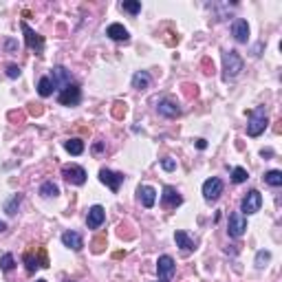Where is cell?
<instances>
[{"label":"cell","instance_id":"6da1fadb","mask_svg":"<svg viewBox=\"0 0 282 282\" xmlns=\"http://www.w3.org/2000/svg\"><path fill=\"white\" fill-rule=\"evenodd\" d=\"M245 69V62L243 58L238 55V51H223V77L225 80H234V77H238L243 73Z\"/></svg>","mask_w":282,"mask_h":282},{"label":"cell","instance_id":"7a4b0ae2","mask_svg":"<svg viewBox=\"0 0 282 282\" xmlns=\"http://www.w3.org/2000/svg\"><path fill=\"white\" fill-rule=\"evenodd\" d=\"M267 108L258 106L254 110H249V124H247V135L249 137H260L267 130Z\"/></svg>","mask_w":282,"mask_h":282},{"label":"cell","instance_id":"3957f363","mask_svg":"<svg viewBox=\"0 0 282 282\" xmlns=\"http://www.w3.org/2000/svg\"><path fill=\"white\" fill-rule=\"evenodd\" d=\"M223 190H225V185H223V181H220L218 177L207 179V181L203 183V199H205L207 203L218 201L220 194H223Z\"/></svg>","mask_w":282,"mask_h":282},{"label":"cell","instance_id":"277c9868","mask_svg":"<svg viewBox=\"0 0 282 282\" xmlns=\"http://www.w3.org/2000/svg\"><path fill=\"white\" fill-rule=\"evenodd\" d=\"M175 271H177V262H175V258L172 256H159V260H157V273H159V280H163V282H170L172 278H175Z\"/></svg>","mask_w":282,"mask_h":282},{"label":"cell","instance_id":"5b68a950","mask_svg":"<svg viewBox=\"0 0 282 282\" xmlns=\"http://www.w3.org/2000/svg\"><path fill=\"white\" fill-rule=\"evenodd\" d=\"M260 207H262V194L258 190H249L241 203V214H247V216L256 214L260 212Z\"/></svg>","mask_w":282,"mask_h":282},{"label":"cell","instance_id":"8992f818","mask_svg":"<svg viewBox=\"0 0 282 282\" xmlns=\"http://www.w3.org/2000/svg\"><path fill=\"white\" fill-rule=\"evenodd\" d=\"M58 101L62 106H77L82 101V88L77 84H69L67 88L58 93Z\"/></svg>","mask_w":282,"mask_h":282},{"label":"cell","instance_id":"52a82bcc","mask_svg":"<svg viewBox=\"0 0 282 282\" xmlns=\"http://www.w3.org/2000/svg\"><path fill=\"white\" fill-rule=\"evenodd\" d=\"M245 230H247V218H245V214L232 212L230 220H227V234H230L232 238H241L245 234Z\"/></svg>","mask_w":282,"mask_h":282},{"label":"cell","instance_id":"ba28073f","mask_svg":"<svg viewBox=\"0 0 282 282\" xmlns=\"http://www.w3.org/2000/svg\"><path fill=\"white\" fill-rule=\"evenodd\" d=\"M124 175L122 172H112V170H108V167H101L99 170V181L106 185L110 192H119V188H122V183H124Z\"/></svg>","mask_w":282,"mask_h":282},{"label":"cell","instance_id":"9c48e42d","mask_svg":"<svg viewBox=\"0 0 282 282\" xmlns=\"http://www.w3.org/2000/svg\"><path fill=\"white\" fill-rule=\"evenodd\" d=\"M20 27H22V33H25V44L29 46V49H33V51L40 55V53L44 51V38H42L40 33H35L33 29L27 25V22H22Z\"/></svg>","mask_w":282,"mask_h":282},{"label":"cell","instance_id":"30bf717a","mask_svg":"<svg viewBox=\"0 0 282 282\" xmlns=\"http://www.w3.org/2000/svg\"><path fill=\"white\" fill-rule=\"evenodd\" d=\"M62 177L67 179L71 185H84L86 183V170H84L82 165H75V163L64 165L62 167Z\"/></svg>","mask_w":282,"mask_h":282},{"label":"cell","instance_id":"8fae6325","mask_svg":"<svg viewBox=\"0 0 282 282\" xmlns=\"http://www.w3.org/2000/svg\"><path fill=\"white\" fill-rule=\"evenodd\" d=\"M49 77H51L53 86H55L58 91H62V88H67L69 84H73V77H71V71H69L67 67H53Z\"/></svg>","mask_w":282,"mask_h":282},{"label":"cell","instance_id":"7c38bea8","mask_svg":"<svg viewBox=\"0 0 282 282\" xmlns=\"http://www.w3.org/2000/svg\"><path fill=\"white\" fill-rule=\"evenodd\" d=\"M183 203V196L177 192V188H172V185H165L163 188V194H161V205L165 209H175Z\"/></svg>","mask_w":282,"mask_h":282},{"label":"cell","instance_id":"4fadbf2b","mask_svg":"<svg viewBox=\"0 0 282 282\" xmlns=\"http://www.w3.org/2000/svg\"><path fill=\"white\" fill-rule=\"evenodd\" d=\"M104 220H106V209L101 205H93L88 209V216H86L88 230H99V227L104 225Z\"/></svg>","mask_w":282,"mask_h":282},{"label":"cell","instance_id":"5bb4252c","mask_svg":"<svg viewBox=\"0 0 282 282\" xmlns=\"http://www.w3.org/2000/svg\"><path fill=\"white\" fill-rule=\"evenodd\" d=\"M232 35H234V40H236V42L247 44V40H249V25H247V20L236 18V20L232 22Z\"/></svg>","mask_w":282,"mask_h":282},{"label":"cell","instance_id":"9a60e30c","mask_svg":"<svg viewBox=\"0 0 282 282\" xmlns=\"http://www.w3.org/2000/svg\"><path fill=\"white\" fill-rule=\"evenodd\" d=\"M157 110H159L161 117H167V119H175V117L181 115V108H179V104L175 99H170V97L161 99L159 106H157Z\"/></svg>","mask_w":282,"mask_h":282},{"label":"cell","instance_id":"2e32d148","mask_svg":"<svg viewBox=\"0 0 282 282\" xmlns=\"http://www.w3.org/2000/svg\"><path fill=\"white\" fill-rule=\"evenodd\" d=\"M137 196H139L141 205L143 207H154V203H157V190L152 188V185H139L137 188Z\"/></svg>","mask_w":282,"mask_h":282},{"label":"cell","instance_id":"e0dca14e","mask_svg":"<svg viewBox=\"0 0 282 282\" xmlns=\"http://www.w3.org/2000/svg\"><path fill=\"white\" fill-rule=\"evenodd\" d=\"M106 35H108L110 40H115V42H128V40H130L128 29H126L124 25H119V22H112V25H108Z\"/></svg>","mask_w":282,"mask_h":282},{"label":"cell","instance_id":"ac0fdd59","mask_svg":"<svg viewBox=\"0 0 282 282\" xmlns=\"http://www.w3.org/2000/svg\"><path fill=\"white\" fill-rule=\"evenodd\" d=\"M62 243H64V247H69L73 251H82L84 249V238L77 232H64L62 234Z\"/></svg>","mask_w":282,"mask_h":282},{"label":"cell","instance_id":"d6986e66","mask_svg":"<svg viewBox=\"0 0 282 282\" xmlns=\"http://www.w3.org/2000/svg\"><path fill=\"white\" fill-rule=\"evenodd\" d=\"M175 241H177V247H181L183 254H192V251L196 249V243L192 241V238H190L183 230H179V232L175 234Z\"/></svg>","mask_w":282,"mask_h":282},{"label":"cell","instance_id":"ffe728a7","mask_svg":"<svg viewBox=\"0 0 282 282\" xmlns=\"http://www.w3.org/2000/svg\"><path fill=\"white\" fill-rule=\"evenodd\" d=\"M150 82H152V77H150L148 71H137L133 75V88L135 91H146L150 88Z\"/></svg>","mask_w":282,"mask_h":282},{"label":"cell","instance_id":"44dd1931","mask_svg":"<svg viewBox=\"0 0 282 282\" xmlns=\"http://www.w3.org/2000/svg\"><path fill=\"white\" fill-rule=\"evenodd\" d=\"M53 91H55V86H53L51 77L49 75L40 77V82H38V95H40V97H51Z\"/></svg>","mask_w":282,"mask_h":282},{"label":"cell","instance_id":"7402d4cb","mask_svg":"<svg viewBox=\"0 0 282 282\" xmlns=\"http://www.w3.org/2000/svg\"><path fill=\"white\" fill-rule=\"evenodd\" d=\"M40 194L44 196V199H55V196L60 194V188L53 181H44L40 185Z\"/></svg>","mask_w":282,"mask_h":282},{"label":"cell","instance_id":"603a6c76","mask_svg":"<svg viewBox=\"0 0 282 282\" xmlns=\"http://www.w3.org/2000/svg\"><path fill=\"white\" fill-rule=\"evenodd\" d=\"M20 203H22V194L18 192V194H14L7 203H5V212H7V216H16L18 214V207H20Z\"/></svg>","mask_w":282,"mask_h":282},{"label":"cell","instance_id":"cb8c5ba5","mask_svg":"<svg viewBox=\"0 0 282 282\" xmlns=\"http://www.w3.org/2000/svg\"><path fill=\"white\" fill-rule=\"evenodd\" d=\"M64 150L71 152L73 157H80L84 152V141L82 139H69V141H64Z\"/></svg>","mask_w":282,"mask_h":282},{"label":"cell","instance_id":"d4e9b609","mask_svg":"<svg viewBox=\"0 0 282 282\" xmlns=\"http://www.w3.org/2000/svg\"><path fill=\"white\" fill-rule=\"evenodd\" d=\"M265 183L267 185H271V188H280L282 185V172L280 170H269V172H265Z\"/></svg>","mask_w":282,"mask_h":282},{"label":"cell","instance_id":"484cf974","mask_svg":"<svg viewBox=\"0 0 282 282\" xmlns=\"http://www.w3.org/2000/svg\"><path fill=\"white\" fill-rule=\"evenodd\" d=\"M119 7H122V11H128L130 16H137L141 11V3L139 0H124Z\"/></svg>","mask_w":282,"mask_h":282},{"label":"cell","instance_id":"4316f807","mask_svg":"<svg viewBox=\"0 0 282 282\" xmlns=\"http://www.w3.org/2000/svg\"><path fill=\"white\" fill-rule=\"evenodd\" d=\"M269 260H271V251H265V249H260L256 254V260H254V265L258 269H265L269 265Z\"/></svg>","mask_w":282,"mask_h":282},{"label":"cell","instance_id":"83f0119b","mask_svg":"<svg viewBox=\"0 0 282 282\" xmlns=\"http://www.w3.org/2000/svg\"><path fill=\"white\" fill-rule=\"evenodd\" d=\"M247 179H249V175H247V170H245V167L238 165V167H234V170H232V181L234 183H245Z\"/></svg>","mask_w":282,"mask_h":282},{"label":"cell","instance_id":"f1b7e54d","mask_svg":"<svg viewBox=\"0 0 282 282\" xmlns=\"http://www.w3.org/2000/svg\"><path fill=\"white\" fill-rule=\"evenodd\" d=\"M25 265H27V271H29V273H33L35 269L40 267V262H38V258H35V256L31 254V251H27V254H25Z\"/></svg>","mask_w":282,"mask_h":282},{"label":"cell","instance_id":"f546056e","mask_svg":"<svg viewBox=\"0 0 282 282\" xmlns=\"http://www.w3.org/2000/svg\"><path fill=\"white\" fill-rule=\"evenodd\" d=\"M16 267V260H14V256L11 254H5L3 258H0V269H3V271H11V269Z\"/></svg>","mask_w":282,"mask_h":282},{"label":"cell","instance_id":"4dcf8cb0","mask_svg":"<svg viewBox=\"0 0 282 282\" xmlns=\"http://www.w3.org/2000/svg\"><path fill=\"white\" fill-rule=\"evenodd\" d=\"M161 167H163L165 172H175V170H177V159L163 157V159H161Z\"/></svg>","mask_w":282,"mask_h":282},{"label":"cell","instance_id":"1f68e13d","mask_svg":"<svg viewBox=\"0 0 282 282\" xmlns=\"http://www.w3.org/2000/svg\"><path fill=\"white\" fill-rule=\"evenodd\" d=\"M5 73H7V77H11V80H16V77H20V67L18 64H7V69H5Z\"/></svg>","mask_w":282,"mask_h":282},{"label":"cell","instance_id":"d6a6232c","mask_svg":"<svg viewBox=\"0 0 282 282\" xmlns=\"http://www.w3.org/2000/svg\"><path fill=\"white\" fill-rule=\"evenodd\" d=\"M196 148H199V150H205V148H207V141H205V139H196Z\"/></svg>","mask_w":282,"mask_h":282},{"label":"cell","instance_id":"836d02e7","mask_svg":"<svg viewBox=\"0 0 282 282\" xmlns=\"http://www.w3.org/2000/svg\"><path fill=\"white\" fill-rule=\"evenodd\" d=\"M101 150H104V143H95V146H93V152L95 154H99Z\"/></svg>","mask_w":282,"mask_h":282},{"label":"cell","instance_id":"e575fe53","mask_svg":"<svg viewBox=\"0 0 282 282\" xmlns=\"http://www.w3.org/2000/svg\"><path fill=\"white\" fill-rule=\"evenodd\" d=\"M7 49H9V51H14V49H16V42H14V40H11V38L7 40Z\"/></svg>","mask_w":282,"mask_h":282},{"label":"cell","instance_id":"d590c367","mask_svg":"<svg viewBox=\"0 0 282 282\" xmlns=\"http://www.w3.org/2000/svg\"><path fill=\"white\" fill-rule=\"evenodd\" d=\"M260 154H262V157H271V154H273V150H260Z\"/></svg>","mask_w":282,"mask_h":282},{"label":"cell","instance_id":"8d00e7d4","mask_svg":"<svg viewBox=\"0 0 282 282\" xmlns=\"http://www.w3.org/2000/svg\"><path fill=\"white\" fill-rule=\"evenodd\" d=\"M5 230H7V223H5V220H0V234H3Z\"/></svg>","mask_w":282,"mask_h":282},{"label":"cell","instance_id":"74e56055","mask_svg":"<svg viewBox=\"0 0 282 282\" xmlns=\"http://www.w3.org/2000/svg\"><path fill=\"white\" fill-rule=\"evenodd\" d=\"M35 282H46V280H35Z\"/></svg>","mask_w":282,"mask_h":282},{"label":"cell","instance_id":"f35d334b","mask_svg":"<svg viewBox=\"0 0 282 282\" xmlns=\"http://www.w3.org/2000/svg\"><path fill=\"white\" fill-rule=\"evenodd\" d=\"M159 282H163V280H159Z\"/></svg>","mask_w":282,"mask_h":282},{"label":"cell","instance_id":"ab89813d","mask_svg":"<svg viewBox=\"0 0 282 282\" xmlns=\"http://www.w3.org/2000/svg\"><path fill=\"white\" fill-rule=\"evenodd\" d=\"M69 282H71V280H69Z\"/></svg>","mask_w":282,"mask_h":282}]
</instances>
